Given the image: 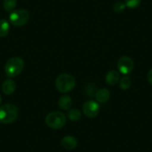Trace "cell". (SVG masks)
<instances>
[{
	"instance_id": "ba28073f",
	"label": "cell",
	"mask_w": 152,
	"mask_h": 152,
	"mask_svg": "<svg viewBox=\"0 0 152 152\" xmlns=\"http://www.w3.org/2000/svg\"><path fill=\"white\" fill-rule=\"evenodd\" d=\"M61 145L66 150H72L78 145V141L73 136H66L61 140Z\"/></svg>"
},
{
	"instance_id": "d6986e66",
	"label": "cell",
	"mask_w": 152,
	"mask_h": 152,
	"mask_svg": "<svg viewBox=\"0 0 152 152\" xmlns=\"http://www.w3.org/2000/svg\"><path fill=\"white\" fill-rule=\"evenodd\" d=\"M96 88L95 87V86H93V84H89L86 88V93L89 96H94L97 92L96 91Z\"/></svg>"
},
{
	"instance_id": "9c48e42d",
	"label": "cell",
	"mask_w": 152,
	"mask_h": 152,
	"mask_svg": "<svg viewBox=\"0 0 152 152\" xmlns=\"http://www.w3.org/2000/svg\"><path fill=\"white\" fill-rule=\"evenodd\" d=\"M17 86H16L15 82L11 79L5 80L2 85V92L5 93L7 96L9 95H12L13 93L15 92Z\"/></svg>"
},
{
	"instance_id": "3957f363",
	"label": "cell",
	"mask_w": 152,
	"mask_h": 152,
	"mask_svg": "<svg viewBox=\"0 0 152 152\" xmlns=\"http://www.w3.org/2000/svg\"><path fill=\"white\" fill-rule=\"evenodd\" d=\"M24 69V61L20 57H13L7 61L5 66V71L10 78L19 75Z\"/></svg>"
},
{
	"instance_id": "5b68a950",
	"label": "cell",
	"mask_w": 152,
	"mask_h": 152,
	"mask_svg": "<svg viewBox=\"0 0 152 152\" xmlns=\"http://www.w3.org/2000/svg\"><path fill=\"white\" fill-rule=\"evenodd\" d=\"M29 20V13L25 9L15 10L9 15L10 23L14 26L20 27L28 23Z\"/></svg>"
},
{
	"instance_id": "277c9868",
	"label": "cell",
	"mask_w": 152,
	"mask_h": 152,
	"mask_svg": "<svg viewBox=\"0 0 152 152\" xmlns=\"http://www.w3.org/2000/svg\"><path fill=\"white\" fill-rule=\"evenodd\" d=\"M18 116V109L11 104H5L0 107V122L10 124L17 119Z\"/></svg>"
},
{
	"instance_id": "5bb4252c",
	"label": "cell",
	"mask_w": 152,
	"mask_h": 152,
	"mask_svg": "<svg viewBox=\"0 0 152 152\" xmlns=\"http://www.w3.org/2000/svg\"><path fill=\"white\" fill-rule=\"evenodd\" d=\"M67 117L73 122L78 121L81 118V113L78 109L72 108L67 112Z\"/></svg>"
},
{
	"instance_id": "2e32d148",
	"label": "cell",
	"mask_w": 152,
	"mask_h": 152,
	"mask_svg": "<svg viewBox=\"0 0 152 152\" xmlns=\"http://www.w3.org/2000/svg\"><path fill=\"white\" fill-rule=\"evenodd\" d=\"M17 5V0H5L3 2V7L5 11H12Z\"/></svg>"
},
{
	"instance_id": "44dd1931",
	"label": "cell",
	"mask_w": 152,
	"mask_h": 152,
	"mask_svg": "<svg viewBox=\"0 0 152 152\" xmlns=\"http://www.w3.org/2000/svg\"><path fill=\"white\" fill-rule=\"evenodd\" d=\"M1 102H2V97L0 96V104H1Z\"/></svg>"
},
{
	"instance_id": "ffe728a7",
	"label": "cell",
	"mask_w": 152,
	"mask_h": 152,
	"mask_svg": "<svg viewBox=\"0 0 152 152\" xmlns=\"http://www.w3.org/2000/svg\"><path fill=\"white\" fill-rule=\"evenodd\" d=\"M147 78H148V82L152 85V69H151L148 71V72Z\"/></svg>"
},
{
	"instance_id": "52a82bcc",
	"label": "cell",
	"mask_w": 152,
	"mask_h": 152,
	"mask_svg": "<svg viewBox=\"0 0 152 152\" xmlns=\"http://www.w3.org/2000/svg\"><path fill=\"white\" fill-rule=\"evenodd\" d=\"M134 64L131 58L128 56H122L117 62V68L119 71L123 75H128L134 69Z\"/></svg>"
},
{
	"instance_id": "8fae6325",
	"label": "cell",
	"mask_w": 152,
	"mask_h": 152,
	"mask_svg": "<svg viewBox=\"0 0 152 152\" xmlns=\"http://www.w3.org/2000/svg\"><path fill=\"white\" fill-rule=\"evenodd\" d=\"M119 74L116 70H110L107 72L105 77V81L109 85H115L119 82Z\"/></svg>"
},
{
	"instance_id": "e0dca14e",
	"label": "cell",
	"mask_w": 152,
	"mask_h": 152,
	"mask_svg": "<svg viewBox=\"0 0 152 152\" xmlns=\"http://www.w3.org/2000/svg\"><path fill=\"white\" fill-rule=\"evenodd\" d=\"M141 1L142 0H125V4L128 8L134 9V8H137L140 5Z\"/></svg>"
},
{
	"instance_id": "30bf717a",
	"label": "cell",
	"mask_w": 152,
	"mask_h": 152,
	"mask_svg": "<svg viewBox=\"0 0 152 152\" xmlns=\"http://www.w3.org/2000/svg\"><path fill=\"white\" fill-rule=\"evenodd\" d=\"M96 101L99 103H104L107 102L110 97V93L109 90L106 88H102L96 92L95 95Z\"/></svg>"
},
{
	"instance_id": "4fadbf2b",
	"label": "cell",
	"mask_w": 152,
	"mask_h": 152,
	"mask_svg": "<svg viewBox=\"0 0 152 152\" xmlns=\"http://www.w3.org/2000/svg\"><path fill=\"white\" fill-rule=\"evenodd\" d=\"M10 24L8 20L2 19L0 20V37H5L9 33Z\"/></svg>"
},
{
	"instance_id": "6da1fadb",
	"label": "cell",
	"mask_w": 152,
	"mask_h": 152,
	"mask_svg": "<svg viewBox=\"0 0 152 152\" xmlns=\"http://www.w3.org/2000/svg\"><path fill=\"white\" fill-rule=\"evenodd\" d=\"M75 79L72 75L64 73L57 77L55 80V87L57 90L63 93H68L75 87Z\"/></svg>"
},
{
	"instance_id": "7a4b0ae2",
	"label": "cell",
	"mask_w": 152,
	"mask_h": 152,
	"mask_svg": "<svg viewBox=\"0 0 152 152\" xmlns=\"http://www.w3.org/2000/svg\"><path fill=\"white\" fill-rule=\"evenodd\" d=\"M45 122L49 128L54 130L62 128L66 122L65 114L61 111H53L48 114L45 119Z\"/></svg>"
},
{
	"instance_id": "ac0fdd59",
	"label": "cell",
	"mask_w": 152,
	"mask_h": 152,
	"mask_svg": "<svg viewBox=\"0 0 152 152\" xmlns=\"http://www.w3.org/2000/svg\"><path fill=\"white\" fill-rule=\"evenodd\" d=\"M125 7H126V5L125 3L122 2H117L113 5V10L115 11V12L121 13L125 9Z\"/></svg>"
},
{
	"instance_id": "7c38bea8",
	"label": "cell",
	"mask_w": 152,
	"mask_h": 152,
	"mask_svg": "<svg viewBox=\"0 0 152 152\" xmlns=\"http://www.w3.org/2000/svg\"><path fill=\"white\" fill-rule=\"evenodd\" d=\"M72 105V100L68 95H63L58 100V106L64 110H69Z\"/></svg>"
},
{
	"instance_id": "8992f818",
	"label": "cell",
	"mask_w": 152,
	"mask_h": 152,
	"mask_svg": "<svg viewBox=\"0 0 152 152\" xmlns=\"http://www.w3.org/2000/svg\"><path fill=\"white\" fill-rule=\"evenodd\" d=\"M84 114L88 118H95L98 116L100 110V107L98 102L93 100L87 101L82 107Z\"/></svg>"
},
{
	"instance_id": "9a60e30c",
	"label": "cell",
	"mask_w": 152,
	"mask_h": 152,
	"mask_svg": "<svg viewBox=\"0 0 152 152\" xmlns=\"http://www.w3.org/2000/svg\"><path fill=\"white\" fill-rule=\"evenodd\" d=\"M119 87H120L122 90H126L130 88L131 84V78L128 77V76L125 75L123 76L122 78L119 81Z\"/></svg>"
}]
</instances>
